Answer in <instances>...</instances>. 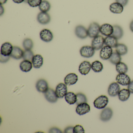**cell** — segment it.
<instances>
[{
  "label": "cell",
  "mask_w": 133,
  "mask_h": 133,
  "mask_svg": "<svg viewBox=\"0 0 133 133\" xmlns=\"http://www.w3.org/2000/svg\"><path fill=\"white\" fill-rule=\"evenodd\" d=\"M109 103V99L105 95H101L96 99L93 104L95 108L101 109L106 107Z\"/></svg>",
  "instance_id": "cell-1"
},
{
  "label": "cell",
  "mask_w": 133,
  "mask_h": 133,
  "mask_svg": "<svg viewBox=\"0 0 133 133\" xmlns=\"http://www.w3.org/2000/svg\"><path fill=\"white\" fill-rule=\"evenodd\" d=\"M100 26L96 22L91 23L88 29V36L91 38H94L98 36L100 32Z\"/></svg>",
  "instance_id": "cell-2"
},
{
  "label": "cell",
  "mask_w": 133,
  "mask_h": 133,
  "mask_svg": "<svg viewBox=\"0 0 133 133\" xmlns=\"http://www.w3.org/2000/svg\"><path fill=\"white\" fill-rule=\"evenodd\" d=\"M80 53L81 56L83 57L90 58L94 56L95 53V50L92 46H85L81 48Z\"/></svg>",
  "instance_id": "cell-3"
},
{
  "label": "cell",
  "mask_w": 133,
  "mask_h": 133,
  "mask_svg": "<svg viewBox=\"0 0 133 133\" xmlns=\"http://www.w3.org/2000/svg\"><path fill=\"white\" fill-rule=\"evenodd\" d=\"M104 41L105 39L103 36L98 35L93 38L92 41L91 46L95 50H99L103 47Z\"/></svg>",
  "instance_id": "cell-4"
},
{
  "label": "cell",
  "mask_w": 133,
  "mask_h": 133,
  "mask_svg": "<svg viewBox=\"0 0 133 133\" xmlns=\"http://www.w3.org/2000/svg\"><path fill=\"white\" fill-rule=\"evenodd\" d=\"M113 50L112 47L106 45L101 49L99 56L102 59L107 60L110 59Z\"/></svg>",
  "instance_id": "cell-5"
},
{
  "label": "cell",
  "mask_w": 133,
  "mask_h": 133,
  "mask_svg": "<svg viewBox=\"0 0 133 133\" xmlns=\"http://www.w3.org/2000/svg\"><path fill=\"white\" fill-rule=\"evenodd\" d=\"M40 38L43 42H51L54 38L53 34L49 29H45L40 32Z\"/></svg>",
  "instance_id": "cell-6"
},
{
  "label": "cell",
  "mask_w": 133,
  "mask_h": 133,
  "mask_svg": "<svg viewBox=\"0 0 133 133\" xmlns=\"http://www.w3.org/2000/svg\"><path fill=\"white\" fill-rule=\"evenodd\" d=\"M75 34L76 36L81 39L86 38L88 36V30L82 25H78L75 28Z\"/></svg>",
  "instance_id": "cell-7"
},
{
  "label": "cell",
  "mask_w": 133,
  "mask_h": 133,
  "mask_svg": "<svg viewBox=\"0 0 133 133\" xmlns=\"http://www.w3.org/2000/svg\"><path fill=\"white\" fill-rule=\"evenodd\" d=\"M113 116V111L112 109L109 107L104 108L101 112L100 119L104 122L109 121L111 119Z\"/></svg>",
  "instance_id": "cell-8"
},
{
  "label": "cell",
  "mask_w": 133,
  "mask_h": 133,
  "mask_svg": "<svg viewBox=\"0 0 133 133\" xmlns=\"http://www.w3.org/2000/svg\"><path fill=\"white\" fill-rule=\"evenodd\" d=\"M44 93V96L46 100L51 103H54L57 102L58 97L57 96L56 91L51 88H49Z\"/></svg>",
  "instance_id": "cell-9"
},
{
  "label": "cell",
  "mask_w": 133,
  "mask_h": 133,
  "mask_svg": "<svg viewBox=\"0 0 133 133\" xmlns=\"http://www.w3.org/2000/svg\"><path fill=\"white\" fill-rule=\"evenodd\" d=\"M90 107L87 102L82 103L77 105L76 108V112L80 116L84 115L90 111Z\"/></svg>",
  "instance_id": "cell-10"
},
{
  "label": "cell",
  "mask_w": 133,
  "mask_h": 133,
  "mask_svg": "<svg viewBox=\"0 0 133 133\" xmlns=\"http://www.w3.org/2000/svg\"><path fill=\"white\" fill-rule=\"evenodd\" d=\"M56 93L58 98H63L67 93L66 85L63 83H60L57 85Z\"/></svg>",
  "instance_id": "cell-11"
},
{
  "label": "cell",
  "mask_w": 133,
  "mask_h": 133,
  "mask_svg": "<svg viewBox=\"0 0 133 133\" xmlns=\"http://www.w3.org/2000/svg\"><path fill=\"white\" fill-rule=\"evenodd\" d=\"M117 82L122 85H127L130 82V77L125 74H119L116 77Z\"/></svg>",
  "instance_id": "cell-12"
},
{
  "label": "cell",
  "mask_w": 133,
  "mask_h": 133,
  "mask_svg": "<svg viewBox=\"0 0 133 133\" xmlns=\"http://www.w3.org/2000/svg\"><path fill=\"white\" fill-rule=\"evenodd\" d=\"M120 87L117 82H113L111 83L108 89V94L112 97H114L117 95L119 91Z\"/></svg>",
  "instance_id": "cell-13"
},
{
  "label": "cell",
  "mask_w": 133,
  "mask_h": 133,
  "mask_svg": "<svg viewBox=\"0 0 133 133\" xmlns=\"http://www.w3.org/2000/svg\"><path fill=\"white\" fill-rule=\"evenodd\" d=\"M13 47L11 43L9 42L4 43L1 46V54L4 56H10L13 50Z\"/></svg>",
  "instance_id": "cell-14"
},
{
  "label": "cell",
  "mask_w": 133,
  "mask_h": 133,
  "mask_svg": "<svg viewBox=\"0 0 133 133\" xmlns=\"http://www.w3.org/2000/svg\"><path fill=\"white\" fill-rule=\"evenodd\" d=\"M37 19L39 24L46 25L50 22L51 18L48 13L42 12L38 14Z\"/></svg>",
  "instance_id": "cell-15"
},
{
  "label": "cell",
  "mask_w": 133,
  "mask_h": 133,
  "mask_svg": "<svg viewBox=\"0 0 133 133\" xmlns=\"http://www.w3.org/2000/svg\"><path fill=\"white\" fill-rule=\"evenodd\" d=\"M113 26L108 24H105L100 26V32L105 36L112 35L113 32Z\"/></svg>",
  "instance_id": "cell-16"
},
{
  "label": "cell",
  "mask_w": 133,
  "mask_h": 133,
  "mask_svg": "<svg viewBox=\"0 0 133 133\" xmlns=\"http://www.w3.org/2000/svg\"><path fill=\"white\" fill-rule=\"evenodd\" d=\"M91 68V65L90 62L84 61L80 64L78 68L79 72L82 75L88 74Z\"/></svg>",
  "instance_id": "cell-17"
},
{
  "label": "cell",
  "mask_w": 133,
  "mask_h": 133,
  "mask_svg": "<svg viewBox=\"0 0 133 133\" xmlns=\"http://www.w3.org/2000/svg\"><path fill=\"white\" fill-rule=\"evenodd\" d=\"M36 88L38 91L45 93L49 89L48 83L44 79H39L36 82Z\"/></svg>",
  "instance_id": "cell-18"
},
{
  "label": "cell",
  "mask_w": 133,
  "mask_h": 133,
  "mask_svg": "<svg viewBox=\"0 0 133 133\" xmlns=\"http://www.w3.org/2000/svg\"><path fill=\"white\" fill-rule=\"evenodd\" d=\"M78 80V77L76 74L70 73L68 74L64 78V83L66 85H73L77 83Z\"/></svg>",
  "instance_id": "cell-19"
},
{
  "label": "cell",
  "mask_w": 133,
  "mask_h": 133,
  "mask_svg": "<svg viewBox=\"0 0 133 133\" xmlns=\"http://www.w3.org/2000/svg\"><path fill=\"white\" fill-rule=\"evenodd\" d=\"M33 66L35 68L38 69L42 66L43 63V58L41 55L37 54L33 57L32 60Z\"/></svg>",
  "instance_id": "cell-20"
},
{
  "label": "cell",
  "mask_w": 133,
  "mask_h": 133,
  "mask_svg": "<svg viewBox=\"0 0 133 133\" xmlns=\"http://www.w3.org/2000/svg\"><path fill=\"white\" fill-rule=\"evenodd\" d=\"M24 53V51L20 47L18 46H14L10 57L15 59H20L22 58H23Z\"/></svg>",
  "instance_id": "cell-21"
},
{
  "label": "cell",
  "mask_w": 133,
  "mask_h": 133,
  "mask_svg": "<svg viewBox=\"0 0 133 133\" xmlns=\"http://www.w3.org/2000/svg\"><path fill=\"white\" fill-rule=\"evenodd\" d=\"M110 11L115 14H120L123 11V6L119 3H114L110 4L109 7Z\"/></svg>",
  "instance_id": "cell-22"
},
{
  "label": "cell",
  "mask_w": 133,
  "mask_h": 133,
  "mask_svg": "<svg viewBox=\"0 0 133 133\" xmlns=\"http://www.w3.org/2000/svg\"><path fill=\"white\" fill-rule=\"evenodd\" d=\"M104 44L112 48H116L118 44L117 39L112 36H107L105 38Z\"/></svg>",
  "instance_id": "cell-23"
},
{
  "label": "cell",
  "mask_w": 133,
  "mask_h": 133,
  "mask_svg": "<svg viewBox=\"0 0 133 133\" xmlns=\"http://www.w3.org/2000/svg\"><path fill=\"white\" fill-rule=\"evenodd\" d=\"M32 63L30 61L24 60L20 63V68L23 72H28L32 69Z\"/></svg>",
  "instance_id": "cell-24"
},
{
  "label": "cell",
  "mask_w": 133,
  "mask_h": 133,
  "mask_svg": "<svg viewBox=\"0 0 133 133\" xmlns=\"http://www.w3.org/2000/svg\"><path fill=\"white\" fill-rule=\"evenodd\" d=\"M114 31L112 36L117 39L121 38L123 35V31L121 26L115 25L113 26Z\"/></svg>",
  "instance_id": "cell-25"
},
{
  "label": "cell",
  "mask_w": 133,
  "mask_h": 133,
  "mask_svg": "<svg viewBox=\"0 0 133 133\" xmlns=\"http://www.w3.org/2000/svg\"><path fill=\"white\" fill-rule=\"evenodd\" d=\"M130 95V92L128 89H123L120 90L118 93V96L119 100L124 102L129 98Z\"/></svg>",
  "instance_id": "cell-26"
},
{
  "label": "cell",
  "mask_w": 133,
  "mask_h": 133,
  "mask_svg": "<svg viewBox=\"0 0 133 133\" xmlns=\"http://www.w3.org/2000/svg\"><path fill=\"white\" fill-rule=\"evenodd\" d=\"M65 99L68 104L73 105L77 102V95L73 92H69L65 96Z\"/></svg>",
  "instance_id": "cell-27"
},
{
  "label": "cell",
  "mask_w": 133,
  "mask_h": 133,
  "mask_svg": "<svg viewBox=\"0 0 133 133\" xmlns=\"http://www.w3.org/2000/svg\"><path fill=\"white\" fill-rule=\"evenodd\" d=\"M115 48L116 52L120 56L125 55L127 53V47L124 44H118Z\"/></svg>",
  "instance_id": "cell-28"
},
{
  "label": "cell",
  "mask_w": 133,
  "mask_h": 133,
  "mask_svg": "<svg viewBox=\"0 0 133 133\" xmlns=\"http://www.w3.org/2000/svg\"><path fill=\"white\" fill-rule=\"evenodd\" d=\"M116 70L119 74H126L128 70V68L124 63L120 62L116 65Z\"/></svg>",
  "instance_id": "cell-29"
},
{
  "label": "cell",
  "mask_w": 133,
  "mask_h": 133,
  "mask_svg": "<svg viewBox=\"0 0 133 133\" xmlns=\"http://www.w3.org/2000/svg\"><path fill=\"white\" fill-rule=\"evenodd\" d=\"M91 68L94 72L99 73L103 69V65L100 61H96L92 63Z\"/></svg>",
  "instance_id": "cell-30"
},
{
  "label": "cell",
  "mask_w": 133,
  "mask_h": 133,
  "mask_svg": "<svg viewBox=\"0 0 133 133\" xmlns=\"http://www.w3.org/2000/svg\"><path fill=\"white\" fill-rule=\"evenodd\" d=\"M51 5L50 3L46 0H43L39 6V10L42 12L47 13L50 9Z\"/></svg>",
  "instance_id": "cell-31"
},
{
  "label": "cell",
  "mask_w": 133,
  "mask_h": 133,
  "mask_svg": "<svg viewBox=\"0 0 133 133\" xmlns=\"http://www.w3.org/2000/svg\"><path fill=\"white\" fill-rule=\"evenodd\" d=\"M121 60V57L120 55L116 52H113L112 56L109 59V61L111 63L115 65L120 62Z\"/></svg>",
  "instance_id": "cell-32"
},
{
  "label": "cell",
  "mask_w": 133,
  "mask_h": 133,
  "mask_svg": "<svg viewBox=\"0 0 133 133\" xmlns=\"http://www.w3.org/2000/svg\"><path fill=\"white\" fill-rule=\"evenodd\" d=\"M23 46L25 50H31L33 47V42L30 38H26L24 40Z\"/></svg>",
  "instance_id": "cell-33"
},
{
  "label": "cell",
  "mask_w": 133,
  "mask_h": 133,
  "mask_svg": "<svg viewBox=\"0 0 133 133\" xmlns=\"http://www.w3.org/2000/svg\"><path fill=\"white\" fill-rule=\"evenodd\" d=\"M76 95H77V102L76 103L77 105H78L82 103L87 102V98L85 95H84L83 93H78Z\"/></svg>",
  "instance_id": "cell-34"
},
{
  "label": "cell",
  "mask_w": 133,
  "mask_h": 133,
  "mask_svg": "<svg viewBox=\"0 0 133 133\" xmlns=\"http://www.w3.org/2000/svg\"><path fill=\"white\" fill-rule=\"evenodd\" d=\"M34 56V53L31 50H25L24 52L23 58L24 60L31 61L32 60Z\"/></svg>",
  "instance_id": "cell-35"
},
{
  "label": "cell",
  "mask_w": 133,
  "mask_h": 133,
  "mask_svg": "<svg viewBox=\"0 0 133 133\" xmlns=\"http://www.w3.org/2000/svg\"><path fill=\"white\" fill-rule=\"evenodd\" d=\"M42 0H28V3L32 7H37L39 6Z\"/></svg>",
  "instance_id": "cell-36"
},
{
  "label": "cell",
  "mask_w": 133,
  "mask_h": 133,
  "mask_svg": "<svg viewBox=\"0 0 133 133\" xmlns=\"http://www.w3.org/2000/svg\"><path fill=\"white\" fill-rule=\"evenodd\" d=\"M85 130L81 125H77L74 127V133H84Z\"/></svg>",
  "instance_id": "cell-37"
},
{
  "label": "cell",
  "mask_w": 133,
  "mask_h": 133,
  "mask_svg": "<svg viewBox=\"0 0 133 133\" xmlns=\"http://www.w3.org/2000/svg\"><path fill=\"white\" fill-rule=\"evenodd\" d=\"M10 56H4L1 54L0 62L1 63H6L9 60Z\"/></svg>",
  "instance_id": "cell-38"
},
{
  "label": "cell",
  "mask_w": 133,
  "mask_h": 133,
  "mask_svg": "<svg viewBox=\"0 0 133 133\" xmlns=\"http://www.w3.org/2000/svg\"><path fill=\"white\" fill-rule=\"evenodd\" d=\"M49 133H62V131H61V130H60L59 128H52L51 129H50Z\"/></svg>",
  "instance_id": "cell-39"
},
{
  "label": "cell",
  "mask_w": 133,
  "mask_h": 133,
  "mask_svg": "<svg viewBox=\"0 0 133 133\" xmlns=\"http://www.w3.org/2000/svg\"><path fill=\"white\" fill-rule=\"evenodd\" d=\"M116 2L120 4L124 7L127 4L128 0H116Z\"/></svg>",
  "instance_id": "cell-40"
},
{
  "label": "cell",
  "mask_w": 133,
  "mask_h": 133,
  "mask_svg": "<svg viewBox=\"0 0 133 133\" xmlns=\"http://www.w3.org/2000/svg\"><path fill=\"white\" fill-rule=\"evenodd\" d=\"M74 127L70 126L68 127L64 130V133H74Z\"/></svg>",
  "instance_id": "cell-41"
},
{
  "label": "cell",
  "mask_w": 133,
  "mask_h": 133,
  "mask_svg": "<svg viewBox=\"0 0 133 133\" xmlns=\"http://www.w3.org/2000/svg\"><path fill=\"white\" fill-rule=\"evenodd\" d=\"M128 89L130 91V93L133 94V81H131L128 85Z\"/></svg>",
  "instance_id": "cell-42"
},
{
  "label": "cell",
  "mask_w": 133,
  "mask_h": 133,
  "mask_svg": "<svg viewBox=\"0 0 133 133\" xmlns=\"http://www.w3.org/2000/svg\"><path fill=\"white\" fill-rule=\"evenodd\" d=\"M4 11V8L3 7L2 4H1V8H0V15H1V16L3 14Z\"/></svg>",
  "instance_id": "cell-43"
},
{
  "label": "cell",
  "mask_w": 133,
  "mask_h": 133,
  "mask_svg": "<svg viewBox=\"0 0 133 133\" xmlns=\"http://www.w3.org/2000/svg\"><path fill=\"white\" fill-rule=\"evenodd\" d=\"M13 1L15 3L20 4L24 2L25 0H13Z\"/></svg>",
  "instance_id": "cell-44"
},
{
  "label": "cell",
  "mask_w": 133,
  "mask_h": 133,
  "mask_svg": "<svg viewBox=\"0 0 133 133\" xmlns=\"http://www.w3.org/2000/svg\"><path fill=\"white\" fill-rule=\"evenodd\" d=\"M130 28L131 31L133 32V20L131 22L130 25Z\"/></svg>",
  "instance_id": "cell-45"
},
{
  "label": "cell",
  "mask_w": 133,
  "mask_h": 133,
  "mask_svg": "<svg viewBox=\"0 0 133 133\" xmlns=\"http://www.w3.org/2000/svg\"><path fill=\"white\" fill-rule=\"evenodd\" d=\"M8 0H0V3L1 4H5L7 2Z\"/></svg>",
  "instance_id": "cell-46"
},
{
  "label": "cell",
  "mask_w": 133,
  "mask_h": 133,
  "mask_svg": "<svg viewBox=\"0 0 133 133\" xmlns=\"http://www.w3.org/2000/svg\"><path fill=\"white\" fill-rule=\"evenodd\" d=\"M28 0H25V1L24 2H25V3H28Z\"/></svg>",
  "instance_id": "cell-47"
}]
</instances>
